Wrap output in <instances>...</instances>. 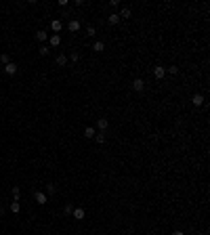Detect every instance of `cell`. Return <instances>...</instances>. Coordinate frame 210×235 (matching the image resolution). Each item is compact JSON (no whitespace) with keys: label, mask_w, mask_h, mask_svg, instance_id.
Instances as JSON below:
<instances>
[{"label":"cell","mask_w":210,"mask_h":235,"mask_svg":"<svg viewBox=\"0 0 210 235\" xmlns=\"http://www.w3.org/2000/svg\"><path fill=\"white\" fill-rule=\"evenodd\" d=\"M130 86H132L135 93H143V90H145V80H143V78H135Z\"/></svg>","instance_id":"obj_1"},{"label":"cell","mask_w":210,"mask_h":235,"mask_svg":"<svg viewBox=\"0 0 210 235\" xmlns=\"http://www.w3.org/2000/svg\"><path fill=\"white\" fill-rule=\"evenodd\" d=\"M34 201L40 204V206H44V204H46V193H44V191H36L34 193Z\"/></svg>","instance_id":"obj_2"},{"label":"cell","mask_w":210,"mask_h":235,"mask_svg":"<svg viewBox=\"0 0 210 235\" xmlns=\"http://www.w3.org/2000/svg\"><path fill=\"white\" fill-rule=\"evenodd\" d=\"M153 76H155L158 80H162L164 76H166V67H162V65H155V67H153Z\"/></svg>","instance_id":"obj_3"},{"label":"cell","mask_w":210,"mask_h":235,"mask_svg":"<svg viewBox=\"0 0 210 235\" xmlns=\"http://www.w3.org/2000/svg\"><path fill=\"white\" fill-rule=\"evenodd\" d=\"M107 126H109V120H107V118H99V120H97V128L101 130V132H105Z\"/></svg>","instance_id":"obj_4"},{"label":"cell","mask_w":210,"mask_h":235,"mask_svg":"<svg viewBox=\"0 0 210 235\" xmlns=\"http://www.w3.org/2000/svg\"><path fill=\"white\" fill-rule=\"evenodd\" d=\"M59 44H61V36L59 34H53L48 38V46H59Z\"/></svg>","instance_id":"obj_5"},{"label":"cell","mask_w":210,"mask_h":235,"mask_svg":"<svg viewBox=\"0 0 210 235\" xmlns=\"http://www.w3.org/2000/svg\"><path fill=\"white\" fill-rule=\"evenodd\" d=\"M107 23L109 25H118L120 23V15H118V13H111V15L107 17Z\"/></svg>","instance_id":"obj_6"},{"label":"cell","mask_w":210,"mask_h":235,"mask_svg":"<svg viewBox=\"0 0 210 235\" xmlns=\"http://www.w3.org/2000/svg\"><path fill=\"white\" fill-rule=\"evenodd\" d=\"M67 30H70V32H78V30H80V21H78V19H71L70 23H67Z\"/></svg>","instance_id":"obj_7"},{"label":"cell","mask_w":210,"mask_h":235,"mask_svg":"<svg viewBox=\"0 0 210 235\" xmlns=\"http://www.w3.org/2000/svg\"><path fill=\"white\" fill-rule=\"evenodd\" d=\"M4 71H6L9 76H15V74H17V65H15V63H6V65H4Z\"/></svg>","instance_id":"obj_8"},{"label":"cell","mask_w":210,"mask_h":235,"mask_svg":"<svg viewBox=\"0 0 210 235\" xmlns=\"http://www.w3.org/2000/svg\"><path fill=\"white\" fill-rule=\"evenodd\" d=\"M50 30H53V32H61V30H63V23H61V21H59V19H53V23H50Z\"/></svg>","instance_id":"obj_9"},{"label":"cell","mask_w":210,"mask_h":235,"mask_svg":"<svg viewBox=\"0 0 210 235\" xmlns=\"http://www.w3.org/2000/svg\"><path fill=\"white\" fill-rule=\"evenodd\" d=\"M191 103H193L196 107L204 105V97H202V94H193V97H191Z\"/></svg>","instance_id":"obj_10"},{"label":"cell","mask_w":210,"mask_h":235,"mask_svg":"<svg viewBox=\"0 0 210 235\" xmlns=\"http://www.w3.org/2000/svg\"><path fill=\"white\" fill-rule=\"evenodd\" d=\"M95 134H97V130H95L93 126H86V128H84V137H86V139H95Z\"/></svg>","instance_id":"obj_11"},{"label":"cell","mask_w":210,"mask_h":235,"mask_svg":"<svg viewBox=\"0 0 210 235\" xmlns=\"http://www.w3.org/2000/svg\"><path fill=\"white\" fill-rule=\"evenodd\" d=\"M46 38H48V34L44 32V30H38V32H36V40H40V42H46Z\"/></svg>","instance_id":"obj_12"},{"label":"cell","mask_w":210,"mask_h":235,"mask_svg":"<svg viewBox=\"0 0 210 235\" xmlns=\"http://www.w3.org/2000/svg\"><path fill=\"white\" fill-rule=\"evenodd\" d=\"M71 214H74V218H78V221H82V218H84V210H82V208H74V212H71Z\"/></svg>","instance_id":"obj_13"},{"label":"cell","mask_w":210,"mask_h":235,"mask_svg":"<svg viewBox=\"0 0 210 235\" xmlns=\"http://www.w3.org/2000/svg\"><path fill=\"white\" fill-rule=\"evenodd\" d=\"M93 50H97V53H103V50H105V44L101 42V40H97V42L93 44Z\"/></svg>","instance_id":"obj_14"},{"label":"cell","mask_w":210,"mask_h":235,"mask_svg":"<svg viewBox=\"0 0 210 235\" xmlns=\"http://www.w3.org/2000/svg\"><path fill=\"white\" fill-rule=\"evenodd\" d=\"M38 53H40V57H46L48 53H50V46H46V44H42V46L38 48Z\"/></svg>","instance_id":"obj_15"},{"label":"cell","mask_w":210,"mask_h":235,"mask_svg":"<svg viewBox=\"0 0 210 235\" xmlns=\"http://www.w3.org/2000/svg\"><path fill=\"white\" fill-rule=\"evenodd\" d=\"M95 139H97V143H99V145H103V143L107 141V137H105V132H97V134H95Z\"/></svg>","instance_id":"obj_16"},{"label":"cell","mask_w":210,"mask_h":235,"mask_svg":"<svg viewBox=\"0 0 210 235\" xmlns=\"http://www.w3.org/2000/svg\"><path fill=\"white\" fill-rule=\"evenodd\" d=\"M120 19H130V9L128 6H124V9L120 11Z\"/></svg>","instance_id":"obj_17"},{"label":"cell","mask_w":210,"mask_h":235,"mask_svg":"<svg viewBox=\"0 0 210 235\" xmlns=\"http://www.w3.org/2000/svg\"><path fill=\"white\" fill-rule=\"evenodd\" d=\"M19 210H21V204H19V201H15V200H13V201H11V212H13V214H17Z\"/></svg>","instance_id":"obj_18"},{"label":"cell","mask_w":210,"mask_h":235,"mask_svg":"<svg viewBox=\"0 0 210 235\" xmlns=\"http://www.w3.org/2000/svg\"><path fill=\"white\" fill-rule=\"evenodd\" d=\"M57 65H67V57L61 53V55H57Z\"/></svg>","instance_id":"obj_19"},{"label":"cell","mask_w":210,"mask_h":235,"mask_svg":"<svg viewBox=\"0 0 210 235\" xmlns=\"http://www.w3.org/2000/svg\"><path fill=\"white\" fill-rule=\"evenodd\" d=\"M19 195H21V189L15 185V187H13V200H15V201H19Z\"/></svg>","instance_id":"obj_20"},{"label":"cell","mask_w":210,"mask_h":235,"mask_svg":"<svg viewBox=\"0 0 210 235\" xmlns=\"http://www.w3.org/2000/svg\"><path fill=\"white\" fill-rule=\"evenodd\" d=\"M55 191H57V187H55L53 183H48V185H46V193H48V195H53Z\"/></svg>","instance_id":"obj_21"},{"label":"cell","mask_w":210,"mask_h":235,"mask_svg":"<svg viewBox=\"0 0 210 235\" xmlns=\"http://www.w3.org/2000/svg\"><path fill=\"white\" fill-rule=\"evenodd\" d=\"M78 59H80V55H78V53H76V50H74V53H71L70 57H67V61H74V63H76V61H78Z\"/></svg>","instance_id":"obj_22"},{"label":"cell","mask_w":210,"mask_h":235,"mask_svg":"<svg viewBox=\"0 0 210 235\" xmlns=\"http://www.w3.org/2000/svg\"><path fill=\"white\" fill-rule=\"evenodd\" d=\"M0 61H2V63L6 65V63H11V57H9V55L4 53V55H0Z\"/></svg>","instance_id":"obj_23"},{"label":"cell","mask_w":210,"mask_h":235,"mask_svg":"<svg viewBox=\"0 0 210 235\" xmlns=\"http://www.w3.org/2000/svg\"><path fill=\"white\" fill-rule=\"evenodd\" d=\"M86 36H95V25H88V27H86Z\"/></svg>","instance_id":"obj_24"},{"label":"cell","mask_w":210,"mask_h":235,"mask_svg":"<svg viewBox=\"0 0 210 235\" xmlns=\"http://www.w3.org/2000/svg\"><path fill=\"white\" fill-rule=\"evenodd\" d=\"M166 71H170V74H179V67H176V65H170V67H166Z\"/></svg>","instance_id":"obj_25"},{"label":"cell","mask_w":210,"mask_h":235,"mask_svg":"<svg viewBox=\"0 0 210 235\" xmlns=\"http://www.w3.org/2000/svg\"><path fill=\"white\" fill-rule=\"evenodd\" d=\"M63 212H65V214H71V212H74V206H71V204H67V206L63 208Z\"/></svg>","instance_id":"obj_26"},{"label":"cell","mask_w":210,"mask_h":235,"mask_svg":"<svg viewBox=\"0 0 210 235\" xmlns=\"http://www.w3.org/2000/svg\"><path fill=\"white\" fill-rule=\"evenodd\" d=\"M109 6H111V9H118V6H120V0H109Z\"/></svg>","instance_id":"obj_27"},{"label":"cell","mask_w":210,"mask_h":235,"mask_svg":"<svg viewBox=\"0 0 210 235\" xmlns=\"http://www.w3.org/2000/svg\"><path fill=\"white\" fill-rule=\"evenodd\" d=\"M57 4H59V6H61V9H65V6H67V4H70V2H67V0H59Z\"/></svg>","instance_id":"obj_28"},{"label":"cell","mask_w":210,"mask_h":235,"mask_svg":"<svg viewBox=\"0 0 210 235\" xmlns=\"http://www.w3.org/2000/svg\"><path fill=\"white\" fill-rule=\"evenodd\" d=\"M172 235H185V233H183L181 229H176V231H172Z\"/></svg>","instance_id":"obj_29"},{"label":"cell","mask_w":210,"mask_h":235,"mask_svg":"<svg viewBox=\"0 0 210 235\" xmlns=\"http://www.w3.org/2000/svg\"><path fill=\"white\" fill-rule=\"evenodd\" d=\"M2 214H4V208H2V206H0V216H2Z\"/></svg>","instance_id":"obj_30"},{"label":"cell","mask_w":210,"mask_h":235,"mask_svg":"<svg viewBox=\"0 0 210 235\" xmlns=\"http://www.w3.org/2000/svg\"><path fill=\"white\" fill-rule=\"evenodd\" d=\"M193 235H198V233H193Z\"/></svg>","instance_id":"obj_31"}]
</instances>
